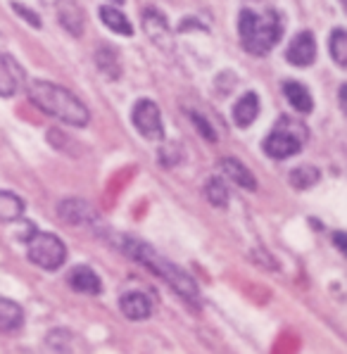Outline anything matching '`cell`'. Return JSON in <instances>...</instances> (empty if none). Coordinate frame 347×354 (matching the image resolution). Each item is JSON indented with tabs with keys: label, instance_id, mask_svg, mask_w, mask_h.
I'll return each mask as SVG.
<instances>
[{
	"label": "cell",
	"instance_id": "obj_28",
	"mask_svg": "<svg viewBox=\"0 0 347 354\" xmlns=\"http://www.w3.org/2000/svg\"><path fill=\"white\" fill-rule=\"evenodd\" d=\"M112 3H124V0H112Z\"/></svg>",
	"mask_w": 347,
	"mask_h": 354
},
{
	"label": "cell",
	"instance_id": "obj_19",
	"mask_svg": "<svg viewBox=\"0 0 347 354\" xmlns=\"http://www.w3.org/2000/svg\"><path fill=\"white\" fill-rule=\"evenodd\" d=\"M59 24L74 36H79L84 31V17H81V10L77 8V3L62 0V5H59Z\"/></svg>",
	"mask_w": 347,
	"mask_h": 354
},
{
	"label": "cell",
	"instance_id": "obj_1",
	"mask_svg": "<svg viewBox=\"0 0 347 354\" xmlns=\"http://www.w3.org/2000/svg\"><path fill=\"white\" fill-rule=\"evenodd\" d=\"M117 245H119V250H122L124 254H129L131 259L140 261L143 266H148L153 274L162 276V279H165L174 288V290L178 292V295H183L186 299H193V302H198L200 292H198V286H195V281L188 274H183L178 266H174L169 259H165L162 254H157L148 243L138 241V238H131V236H119Z\"/></svg>",
	"mask_w": 347,
	"mask_h": 354
},
{
	"label": "cell",
	"instance_id": "obj_29",
	"mask_svg": "<svg viewBox=\"0 0 347 354\" xmlns=\"http://www.w3.org/2000/svg\"><path fill=\"white\" fill-rule=\"evenodd\" d=\"M340 3H343V5H345V3H347V0H340Z\"/></svg>",
	"mask_w": 347,
	"mask_h": 354
},
{
	"label": "cell",
	"instance_id": "obj_12",
	"mask_svg": "<svg viewBox=\"0 0 347 354\" xmlns=\"http://www.w3.org/2000/svg\"><path fill=\"white\" fill-rule=\"evenodd\" d=\"M119 307H122V312L126 314L129 319L133 321H143L150 317V312H153V304H150V299L143 295V292L133 290V292H124L122 299H119Z\"/></svg>",
	"mask_w": 347,
	"mask_h": 354
},
{
	"label": "cell",
	"instance_id": "obj_17",
	"mask_svg": "<svg viewBox=\"0 0 347 354\" xmlns=\"http://www.w3.org/2000/svg\"><path fill=\"white\" fill-rule=\"evenodd\" d=\"M95 62H97V69H100V72L105 74L107 79L115 81V79L122 76V64H119V55H117L115 48H110V46L97 48Z\"/></svg>",
	"mask_w": 347,
	"mask_h": 354
},
{
	"label": "cell",
	"instance_id": "obj_25",
	"mask_svg": "<svg viewBox=\"0 0 347 354\" xmlns=\"http://www.w3.org/2000/svg\"><path fill=\"white\" fill-rule=\"evenodd\" d=\"M12 10H15V12L19 15V17H24L26 21H29V24L34 26V29H39V26H41V19H39V15H36V12H31L29 8H24V5H19V3H12Z\"/></svg>",
	"mask_w": 347,
	"mask_h": 354
},
{
	"label": "cell",
	"instance_id": "obj_26",
	"mask_svg": "<svg viewBox=\"0 0 347 354\" xmlns=\"http://www.w3.org/2000/svg\"><path fill=\"white\" fill-rule=\"evenodd\" d=\"M333 241H335V245H338V250H340V252H345V250H347L345 233H343V231H335V233H333Z\"/></svg>",
	"mask_w": 347,
	"mask_h": 354
},
{
	"label": "cell",
	"instance_id": "obj_24",
	"mask_svg": "<svg viewBox=\"0 0 347 354\" xmlns=\"http://www.w3.org/2000/svg\"><path fill=\"white\" fill-rule=\"evenodd\" d=\"M191 122L195 124V127L200 129V133H203V136H205V138H207V140H216V133H214V129L209 127L207 122H205V119H203V114H198V112H191Z\"/></svg>",
	"mask_w": 347,
	"mask_h": 354
},
{
	"label": "cell",
	"instance_id": "obj_13",
	"mask_svg": "<svg viewBox=\"0 0 347 354\" xmlns=\"http://www.w3.org/2000/svg\"><path fill=\"white\" fill-rule=\"evenodd\" d=\"M257 114H259L257 93H245L236 105H233V122H236V127H241V129L250 127L254 119H257Z\"/></svg>",
	"mask_w": 347,
	"mask_h": 354
},
{
	"label": "cell",
	"instance_id": "obj_16",
	"mask_svg": "<svg viewBox=\"0 0 347 354\" xmlns=\"http://www.w3.org/2000/svg\"><path fill=\"white\" fill-rule=\"evenodd\" d=\"M24 324V312L17 302L12 299L0 297V333H10V330H17Z\"/></svg>",
	"mask_w": 347,
	"mask_h": 354
},
{
	"label": "cell",
	"instance_id": "obj_18",
	"mask_svg": "<svg viewBox=\"0 0 347 354\" xmlns=\"http://www.w3.org/2000/svg\"><path fill=\"white\" fill-rule=\"evenodd\" d=\"M97 15H100L102 24L107 26V29H112L115 34H122V36H133V26L131 21L126 19V15H122L117 8H100L97 10Z\"/></svg>",
	"mask_w": 347,
	"mask_h": 354
},
{
	"label": "cell",
	"instance_id": "obj_8",
	"mask_svg": "<svg viewBox=\"0 0 347 354\" xmlns=\"http://www.w3.org/2000/svg\"><path fill=\"white\" fill-rule=\"evenodd\" d=\"M67 283L72 286V290L84 292V295H100L102 292V283L91 266H74L67 276Z\"/></svg>",
	"mask_w": 347,
	"mask_h": 354
},
{
	"label": "cell",
	"instance_id": "obj_5",
	"mask_svg": "<svg viewBox=\"0 0 347 354\" xmlns=\"http://www.w3.org/2000/svg\"><path fill=\"white\" fill-rule=\"evenodd\" d=\"M26 252H29V259L36 266L46 271H55L67 259V245L53 233L31 231L29 238H26Z\"/></svg>",
	"mask_w": 347,
	"mask_h": 354
},
{
	"label": "cell",
	"instance_id": "obj_22",
	"mask_svg": "<svg viewBox=\"0 0 347 354\" xmlns=\"http://www.w3.org/2000/svg\"><path fill=\"white\" fill-rule=\"evenodd\" d=\"M328 50H330V57L345 67L347 64V31L345 29H333V34L328 38Z\"/></svg>",
	"mask_w": 347,
	"mask_h": 354
},
{
	"label": "cell",
	"instance_id": "obj_4",
	"mask_svg": "<svg viewBox=\"0 0 347 354\" xmlns=\"http://www.w3.org/2000/svg\"><path fill=\"white\" fill-rule=\"evenodd\" d=\"M307 136L309 131L305 124L295 122L290 117H281L276 122L274 131L264 138L262 148L274 160H288V157L297 155L302 150V145L307 143Z\"/></svg>",
	"mask_w": 347,
	"mask_h": 354
},
{
	"label": "cell",
	"instance_id": "obj_7",
	"mask_svg": "<svg viewBox=\"0 0 347 354\" xmlns=\"http://www.w3.org/2000/svg\"><path fill=\"white\" fill-rule=\"evenodd\" d=\"M285 59L295 67H309L317 59V41H314L312 31H300L292 38L288 50H285Z\"/></svg>",
	"mask_w": 347,
	"mask_h": 354
},
{
	"label": "cell",
	"instance_id": "obj_6",
	"mask_svg": "<svg viewBox=\"0 0 347 354\" xmlns=\"http://www.w3.org/2000/svg\"><path fill=\"white\" fill-rule=\"evenodd\" d=\"M133 127L140 131L148 140L165 138V127H162L160 107L153 100H138L133 105Z\"/></svg>",
	"mask_w": 347,
	"mask_h": 354
},
{
	"label": "cell",
	"instance_id": "obj_10",
	"mask_svg": "<svg viewBox=\"0 0 347 354\" xmlns=\"http://www.w3.org/2000/svg\"><path fill=\"white\" fill-rule=\"evenodd\" d=\"M143 29L145 34L153 38V43H160V46L169 48V24H167L165 15L155 8H148L143 12Z\"/></svg>",
	"mask_w": 347,
	"mask_h": 354
},
{
	"label": "cell",
	"instance_id": "obj_23",
	"mask_svg": "<svg viewBox=\"0 0 347 354\" xmlns=\"http://www.w3.org/2000/svg\"><path fill=\"white\" fill-rule=\"evenodd\" d=\"M290 186L297 188V190H307L309 186H314V183L319 181V169L314 167H297L290 171Z\"/></svg>",
	"mask_w": 347,
	"mask_h": 354
},
{
	"label": "cell",
	"instance_id": "obj_9",
	"mask_svg": "<svg viewBox=\"0 0 347 354\" xmlns=\"http://www.w3.org/2000/svg\"><path fill=\"white\" fill-rule=\"evenodd\" d=\"M57 209H59V216L72 226H86L95 221L93 207L88 203H84V200H64V203H59Z\"/></svg>",
	"mask_w": 347,
	"mask_h": 354
},
{
	"label": "cell",
	"instance_id": "obj_14",
	"mask_svg": "<svg viewBox=\"0 0 347 354\" xmlns=\"http://www.w3.org/2000/svg\"><path fill=\"white\" fill-rule=\"evenodd\" d=\"M19 76H21V69L17 67V62L10 55H0V97L15 95Z\"/></svg>",
	"mask_w": 347,
	"mask_h": 354
},
{
	"label": "cell",
	"instance_id": "obj_21",
	"mask_svg": "<svg viewBox=\"0 0 347 354\" xmlns=\"http://www.w3.org/2000/svg\"><path fill=\"white\" fill-rule=\"evenodd\" d=\"M205 198L209 200V205L219 207V209H226V205H229V190H226L224 181L221 178H209L207 186H205Z\"/></svg>",
	"mask_w": 347,
	"mask_h": 354
},
{
	"label": "cell",
	"instance_id": "obj_11",
	"mask_svg": "<svg viewBox=\"0 0 347 354\" xmlns=\"http://www.w3.org/2000/svg\"><path fill=\"white\" fill-rule=\"evenodd\" d=\"M219 169L224 171L226 178H231L236 186L245 188V190H257V181H254L252 171L247 169L243 162L233 160V157H224V160L219 162Z\"/></svg>",
	"mask_w": 347,
	"mask_h": 354
},
{
	"label": "cell",
	"instance_id": "obj_2",
	"mask_svg": "<svg viewBox=\"0 0 347 354\" xmlns=\"http://www.w3.org/2000/svg\"><path fill=\"white\" fill-rule=\"evenodd\" d=\"M238 31H241V43L252 55H267L271 48L283 36V21L274 8L252 10L243 8L241 19H238Z\"/></svg>",
	"mask_w": 347,
	"mask_h": 354
},
{
	"label": "cell",
	"instance_id": "obj_15",
	"mask_svg": "<svg viewBox=\"0 0 347 354\" xmlns=\"http://www.w3.org/2000/svg\"><path fill=\"white\" fill-rule=\"evenodd\" d=\"M283 93H285V100H288L297 112L309 114L314 110V100H312V93L307 91V86L297 84V81H285Z\"/></svg>",
	"mask_w": 347,
	"mask_h": 354
},
{
	"label": "cell",
	"instance_id": "obj_20",
	"mask_svg": "<svg viewBox=\"0 0 347 354\" xmlns=\"http://www.w3.org/2000/svg\"><path fill=\"white\" fill-rule=\"evenodd\" d=\"M24 214V200L15 193L0 190V221H17Z\"/></svg>",
	"mask_w": 347,
	"mask_h": 354
},
{
	"label": "cell",
	"instance_id": "obj_27",
	"mask_svg": "<svg viewBox=\"0 0 347 354\" xmlns=\"http://www.w3.org/2000/svg\"><path fill=\"white\" fill-rule=\"evenodd\" d=\"M41 3H46V5H53V3H57V0H41Z\"/></svg>",
	"mask_w": 347,
	"mask_h": 354
},
{
	"label": "cell",
	"instance_id": "obj_3",
	"mask_svg": "<svg viewBox=\"0 0 347 354\" xmlns=\"http://www.w3.org/2000/svg\"><path fill=\"white\" fill-rule=\"evenodd\" d=\"M29 97L39 110L48 112L55 119H62L69 127H86L91 119L88 107L72 91L62 88L57 84H50V81H31Z\"/></svg>",
	"mask_w": 347,
	"mask_h": 354
}]
</instances>
